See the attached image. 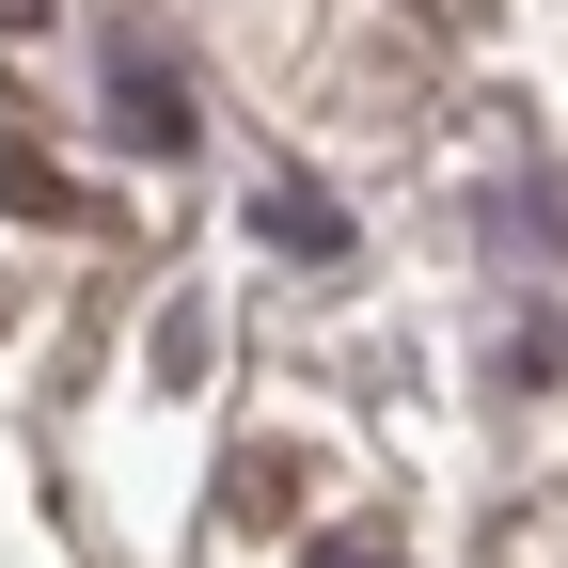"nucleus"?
Listing matches in <instances>:
<instances>
[{
	"mask_svg": "<svg viewBox=\"0 0 568 568\" xmlns=\"http://www.w3.org/2000/svg\"><path fill=\"white\" fill-rule=\"evenodd\" d=\"M222 489H237V521H284V506H301V458H284V443H253Z\"/></svg>",
	"mask_w": 568,
	"mask_h": 568,
	"instance_id": "nucleus-4",
	"label": "nucleus"
},
{
	"mask_svg": "<svg viewBox=\"0 0 568 568\" xmlns=\"http://www.w3.org/2000/svg\"><path fill=\"white\" fill-rule=\"evenodd\" d=\"M410 17H426V32H474V17H489V0H410Z\"/></svg>",
	"mask_w": 568,
	"mask_h": 568,
	"instance_id": "nucleus-6",
	"label": "nucleus"
},
{
	"mask_svg": "<svg viewBox=\"0 0 568 568\" xmlns=\"http://www.w3.org/2000/svg\"><path fill=\"white\" fill-rule=\"evenodd\" d=\"M0 205H17V222H95V190L63 174L48 142H17V126H0Z\"/></svg>",
	"mask_w": 568,
	"mask_h": 568,
	"instance_id": "nucleus-2",
	"label": "nucleus"
},
{
	"mask_svg": "<svg viewBox=\"0 0 568 568\" xmlns=\"http://www.w3.org/2000/svg\"><path fill=\"white\" fill-rule=\"evenodd\" d=\"M253 222H268L284 253H347V205H332L316 174H268V190H253Z\"/></svg>",
	"mask_w": 568,
	"mask_h": 568,
	"instance_id": "nucleus-3",
	"label": "nucleus"
},
{
	"mask_svg": "<svg viewBox=\"0 0 568 568\" xmlns=\"http://www.w3.org/2000/svg\"><path fill=\"white\" fill-rule=\"evenodd\" d=\"M111 126L142 142V159H190V142H205V126H190V80H174V63H142V48L111 63Z\"/></svg>",
	"mask_w": 568,
	"mask_h": 568,
	"instance_id": "nucleus-1",
	"label": "nucleus"
},
{
	"mask_svg": "<svg viewBox=\"0 0 568 568\" xmlns=\"http://www.w3.org/2000/svg\"><path fill=\"white\" fill-rule=\"evenodd\" d=\"M316 568H410L395 537H364V521H347V537H316Z\"/></svg>",
	"mask_w": 568,
	"mask_h": 568,
	"instance_id": "nucleus-5",
	"label": "nucleus"
}]
</instances>
